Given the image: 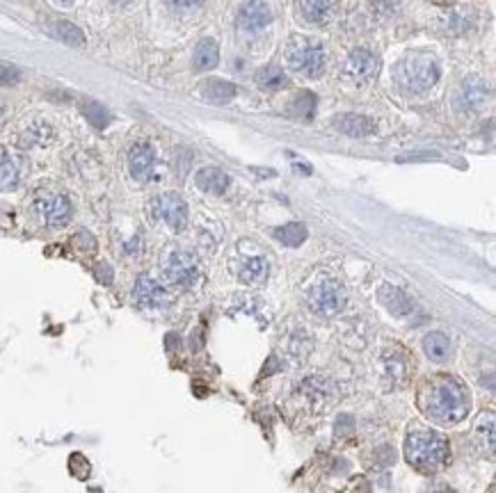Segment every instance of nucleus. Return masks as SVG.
I'll return each instance as SVG.
<instances>
[{
	"label": "nucleus",
	"instance_id": "nucleus-1",
	"mask_svg": "<svg viewBox=\"0 0 496 493\" xmlns=\"http://www.w3.org/2000/svg\"><path fill=\"white\" fill-rule=\"evenodd\" d=\"M419 406L433 423L453 427L469 416L471 397L466 386L451 375H435L423 382L419 393Z\"/></svg>",
	"mask_w": 496,
	"mask_h": 493
},
{
	"label": "nucleus",
	"instance_id": "nucleus-2",
	"mask_svg": "<svg viewBox=\"0 0 496 493\" xmlns=\"http://www.w3.org/2000/svg\"><path fill=\"white\" fill-rule=\"evenodd\" d=\"M405 459L419 473H437L451 459L448 439L433 430L412 432L405 439Z\"/></svg>",
	"mask_w": 496,
	"mask_h": 493
},
{
	"label": "nucleus",
	"instance_id": "nucleus-3",
	"mask_svg": "<svg viewBox=\"0 0 496 493\" xmlns=\"http://www.w3.org/2000/svg\"><path fill=\"white\" fill-rule=\"evenodd\" d=\"M440 62L430 53H409L396 69L398 85L412 94H423V91L433 89L440 80Z\"/></svg>",
	"mask_w": 496,
	"mask_h": 493
},
{
	"label": "nucleus",
	"instance_id": "nucleus-4",
	"mask_svg": "<svg viewBox=\"0 0 496 493\" xmlns=\"http://www.w3.org/2000/svg\"><path fill=\"white\" fill-rule=\"evenodd\" d=\"M289 67L307 78H320L325 74V48L320 41L309 37H293L286 48Z\"/></svg>",
	"mask_w": 496,
	"mask_h": 493
},
{
	"label": "nucleus",
	"instance_id": "nucleus-5",
	"mask_svg": "<svg viewBox=\"0 0 496 493\" xmlns=\"http://www.w3.org/2000/svg\"><path fill=\"white\" fill-rule=\"evenodd\" d=\"M348 295L346 288L336 281V278H320L318 283L311 285V290L307 292V306L309 311L316 313L320 318H334L346 309Z\"/></svg>",
	"mask_w": 496,
	"mask_h": 493
},
{
	"label": "nucleus",
	"instance_id": "nucleus-6",
	"mask_svg": "<svg viewBox=\"0 0 496 493\" xmlns=\"http://www.w3.org/2000/svg\"><path fill=\"white\" fill-rule=\"evenodd\" d=\"M163 274L169 283L174 285H195L199 278V263L192 254L183 249H169L163 256Z\"/></svg>",
	"mask_w": 496,
	"mask_h": 493
},
{
	"label": "nucleus",
	"instance_id": "nucleus-7",
	"mask_svg": "<svg viewBox=\"0 0 496 493\" xmlns=\"http://www.w3.org/2000/svg\"><path fill=\"white\" fill-rule=\"evenodd\" d=\"M34 212H37V217L44 226L60 228L64 224H69L71 215H74V208H71V201L64 195L41 192V195H37V199H34Z\"/></svg>",
	"mask_w": 496,
	"mask_h": 493
},
{
	"label": "nucleus",
	"instance_id": "nucleus-8",
	"mask_svg": "<svg viewBox=\"0 0 496 493\" xmlns=\"http://www.w3.org/2000/svg\"><path fill=\"white\" fill-rule=\"evenodd\" d=\"M151 215L154 219L167 224L172 231H183L188 224V206L176 192H165L151 201Z\"/></svg>",
	"mask_w": 496,
	"mask_h": 493
},
{
	"label": "nucleus",
	"instance_id": "nucleus-9",
	"mask_svg": "<svg viewBox=\"0 0 496 493\" xmlns=\"http://www.w3.org/2000/svg\"><path fill=\"white\" fill-rule=\"evenodd\" d=\"M487 98H490V87H487V83L480 76L469 74L462 83H459L453 103H455L457 112L473 114V112H480L485 108Z\"/></svg>",
	"mask_w": 496,
	"mask_h": 493
},
{
	"label": "nucleus",
	"instance_id": "nucleus-10",
	"mask_svg": "<svg viewBox=\"0 0 496 493\" xmlns=\"http://www.w3.org/2000/svg\"><path fill=\"white\" fill-rule=\"evenodd\" d=\"M133 299H135V304H138L140 309H147V311L165 309V306L169 304L167 290H165L163 285L156 281V278H151L147 274L138 276V281H135Z\"/></svg>",
	"mask_w": 496,
	"mask_h": 493
},
{
	"label": "nucleus",
	"instance_id": "nucleus-11",
	"mask_svg": "<svg viewBox=\"0 0 496 493\" xmlns=\"http://www.w3.org/2000/svg\"><path fill=\"white\" fill-rule=\"evenodd\" d=\"M156 164H158V155L156 149L149 144V142H138V144L131 146V153H128V171L135 181L147 183L154 178L156 174Z\"/></svg>",
	"mask_w": 496,
	"mask_h": 493
},
{
	"label": "nucleus",
	"instance_id": "nucleus-12",
	"mask_svg": "<svg viewBox=\"0 0 496 493\" xmlns=\"http://www.w3.org/2000/svg\"><path fill=\"white\" fill-rule=\"evenodd\" d=\"M272 12L263 0H247L238 10V30L247 34H258L270 25Z\"/></svg>",
	"mask_w": 496,
	"mask_h": 493
},
{
	"label": "nucleus",
	"instance_id": "nucleus-13",
	"mask_svg": "<svg viewBox=\"0 0 496 493\" xmlns=\"http://www.w3.org/2000/svg\"><path fill=\"white\" fill-rule=\"evenodd\" d=\"M378 67H380V60L375 53L366 51V48H357V51H352L348 55L346 64H343V71H346V76L352 78V80L364 83V80H371V78L378 74Z\"/></svg>",
	"mask_w": 496,
	"mask_h": 493
},
{
	"label": "nucleus",
	"instance_id": "nucleus-14",
	"mask_svg": "<svg viewBox=\"0 0 496 493\" xmlns=\"http://www.w3.org/2000/svg\"><path fill=\"white\" fill-rule=\"evenodd\" d=\"M300 402H304V409H311L316 413L325 411L329 406V386L320 377H309L298 386Z\"/></svg>",
	"mask_w": 496,
	"mask_h": 493
},
{
	"label": "nucleus",
	"instance_id": "nucleus-15",
	"mask_svg": "<svg viewBox=\"0 0 496 493\" xmlns=\"http://www.w3.org/2000/svg\"><path fill=\"white\" fill-rule=\"evenodd\" d=\"M334 128H339L341 133L350 135V138H369V135L375 133V121L364 117V114H339L334 117Z\"/></svg>",
	"mask_w": 496,
	"mask_h": 493
},
{
	"label": "nucleus",
	"instance_id": "nucleus-16",
	"mask_svg": "<svg viewBox=\"0 0 496 493\" xmlns=\"http://www.w3.org/2000/svg\"><path fill=\"white\" fill-rule=\"evenodd\" d=\"M378 299H380V304H382L386 311L393 313V316H398V318L409 316L412 309H414L412 299H409L400 288H396V285H382L380 292H378Z\"/></svg>",
	"mask_w": 496,
	"mask_h": 493
},
{
	"label": "nucleus",
	"instance_id": "nucleus-17",
	"mask_svg": "<svg viewBox=\"0 0 496 493\" xmlns=\"http://www.w3.org/2000/svg\"><path fill=\"white\" fill-rule=\"evenodd\" d=\"M21 181V160L10 149L0 146V192H10Z\"/></svg>",
	"mask_w": 496,
	"mask_h": 493
},
{
	"label": "nucleus",
	"instance_id": "nucleus-18",
	"mask_svg": "<svg viewBox=\"0 0 496 493\" xmlns=\"http://www.w3.org/2000/svg\"><path fill=\"white\" fill-rule=\"evenodd\" d=\"M195 183L199 190H204L206 195L213 197H222L229 190V176L218 167H204L197 171Z\"/></svg>",
	"mask_w": 496,
	"mask_h": 493
},
{
	"label": "nucleus",
	"instance_id": "nucleus-19",
	"mask_svg": "<svg viewBox=\"0 0 496 493\" xmlns=\"http://www.w3.org/2000/svg\"><path fill=\"white\" fill-rule=\"evenodd\" d=\"M407 354L400 347H391L384 352V375L393 382V386H400L407 380Z\"/></svg>",
	"mask_w": 496,
	"mask_h": 493
},
{
	"label": "nucleus",
	"instance_id": "nucleus-20",
	"mask_svg": "<svg viewBox=\"0 0 496 493\" xmlns=\"http://www.w3.org/2000/svg\"><path fill=\"white\" fill-rule=\"evenodd\" d=\"M236 85L229 80H222V78H208V80L201 83V94L204 98H208L211 103L225 105L236 96Z\"/></svg>",
	"mask_w": 496,
	"mask_h": 493
},
{
	"label": "nucleus",
	"instance_id": "nucleus-21",
	"mask_svg": "<svg viewBox=\"0 0 496 493\" xmlns=\"http://www.w3.org/2000/svg\"><path fill=\"white\" fill-rule=\"evenodd\" d=\"M270 272V263L263 259V256H251V259L242 261V265L238 270V276L242 283L247 285H258L268 278Z\"/></svg>",
	"mask_w": 496,
	"mask_h": 493
},
{
	"label": "nucleus",
	"instance_id": "nucleus-22",
	"mask_svg": "<svg viewBox=\"0 0 496 493\" xmlns=\"http://www.w3.org/2000/svg\"><path fill=\"white\" fill-rule=\"evenodd\" d=\"M423 352L428 354V359H433L435 363H444L451 359V340L446 333L442 331H430L423 338Z\"/></svg>",
	"mask_w": 496,
	"mask_h": 493
},
{
	"label": "nucleus",
	"instance_id": "nucleus-23",
	"mask_svg": "<svg viewBox=\"0 0 496 493\" xmlns=\"http://www.w3.org/2000/svg\"><path fill=\"white\" fill-rule=\"evenodd\" d=\"M298 10H300V17L304 19L307 23L320 25L329 19L332 0H298Z\"/></svg>",
	"mask_w": 496,
	"mask_h": 493
},
{
	"label": "nucleus",
	"instance_id": "nucleus-24",
	"mask_svg": "<svg viewBox=\"0 0 496 493\" xmlns=\"http://www.w3.org/2000/svg\"><path fill=\"white\" fill-rule=\"evenodd\" d=\"M192 62H195V69L197 71H211L218 67L220 62V48L215 44L213 39H201L197 48H195V55H192Z\"/></svg>",
	"mask_w": 496,
	"mask_h": 493
},
{
	"label": "nucleus",
	"instance_id": "nucleus-25",
	"mask_svg": "<svg viewBox=\"0 0 496 493\" xmlns=\"http://www.w3.org/2000/svg\"><path fill=\"white\" fill-rule=\"evenodd\" d=\"M254 80L258 87L268 89V91H279V89L289 87V76H286L284 69H279V67H261L256 71Z\"/></svg>",
	"mask_w": 496,
	"mask_h": 493
},
{
	"label": "nucleus",
	"instance_id": "nucleus-26",
	"mask_svg": "<svg viewBox=\"0 0 496 493\" xmlns=\"http://www.w3.org/2000/svg\"><path fill=\"white\" fill-rule=\"evenodd\" d=\"M50 32H53L55 39L64 41L67 46H85V34L78 25L69 23V21H55L50 25Z\"/></svg>",
	"mask_w": 496,
	"mask_h": 493
},
{
	"label": "nucleus",
	"instance_id": "nucleus-27",
	"mask_svg": "<svg viewBox=\"0 0 496 493\" xmlns=\"http://www.w3.org/2000/svg\"><path fill=\"white\" fill-rule=\"evenodd\" d=\"M272 235H275V238L286 247H300L302 242L307 240V228L302 224H298V221H289V224L275 228V233Z\"/></svg>",
	"mask_w": 496,
	"mask_h": 493
},
{
	"label": "nucleus",
	"instance_id": "nucleus-28",
	"mask_svg": "<svg viewBox=\"0 0 496 493\" xmlns=\"http://www.w3.org/2000/svg\"><path fill=\"white\" fill-rule=\"evenodd\" d=\"M309 352H311V338H309L307 329H298L296 333H293L291 338V345H289V354L296 356V361H304Z\"/></svg>",
	"mask_w": 496,
	"mask_h": 493
},
{
	"label": "nucleus",
	"instance_id": "nucleus-29",
	"mask_svg": "<svg viewBox=\"0 0 496 493\" xmlns=\"http://www.w3.org/2000/svg\"><path fill=\"white\" fill-rule=\"evenodd\" d=\"M83 112H85V117L90 119V124H94L96 128H105L110 124V112L105 110V105H101L96 101H85Z\"/></svg>",
	"mask_w": 496,
	"mask_h": 493
},
{
	"label": "nucleus",
	"instance_id": "nucleus-30",
	"mask_svg": "<svg viewBox=\"0 0 496 493\" xmlns=\"http://www.w3.org/2000/svg\"><path fill=\"white\" fill-rule=\"evenodd\" d=\"M69 470H71V475H74L76 480H87L90 473H92V466H90L87 457L81 454V452H74L69 457Z\"/></svg>",
	"mask_w": 496,
	"mask_h": 493
},
{
	"label": "nucleus",
	"instance_id": "nucleus-31",
	"mask_svg": "<svg viewBox=\"0 0 496 493\" xmlns=\"http://www.w3.org/2000/svg\"><path fill=\"white\" fill-rule=\"evenodd\" d=\"M296 110L300 117H304V119H311L313 117V112H316V96L311 94V91H302V94L296 98Z\"/></svg>",
	"mask_w": 496,
	"mask_h": 493
},
{
	"label": "nucleus",
	"instance_id": "nucleus-32",
	"mask_svg": "<svg viewBox=\"0 0 496 493\" xmlns=\"http://www.w3.org/2000/svg\"><path fill=\"white\" fill-rule=\"evenodd\" d=\"M74 247L81 254H94L96 252V240L90 231H78L74 235Z\"/></svg>",
	"mask_w": 496,
	"mask_h": 493
},
{
	"label": "nucleus",
	"instance_id": "nucleus-33",
	"mask_svg": "<svg viewBox=\"0 0 496 493\" xmlns=\"http://www.w3.org/2000/svg\"><path fill=\"white\" fill-rule=\"evenodd\" d=\"M21 80V71L12 64H0V87H14Z\"/></svg>",
	"mask_w": 496,
	"mask_h": 493
},
{
	"label": "nucleus",
	"instance_id": "nucleus-34",
	"mask_svg": "<svg viewBox=\"0 0 496 493\" xmlns=\"http://www.w3.org/2000/svg\"><path fill=\"white\" fill-rule=\"evenodd\" d=\"M94 274L101 283H112V267L107 265V263H99L94 267Z\"/></svg>",
	"mask_w": 496,
	"mask_h": 493
},
{
	"label": "nucleus",
	"instance_id": "nucleus-35",
	"mask_svg": "<svg viewBox=\"0 0 496 493\" xmlns=\"http://www.w3.org/2000/svg\"><path fill=\"white\" fill-rule=\"evenodd\" d=\"M201 0H169V5L174 7V10L178 12H188V10H195V7H199Z\"/></svg>",
	"mask_w": 496,
	"mask_h": 493
},
{
	"label": "nucleus",
	"instance_id": "nucleus-36",
	"mask_svg": "<svg viewBox=\"0 0 496 493\" xmlns=\"http://www.w3.org/2000/svg\"><path fill=\"white\" fill-rule=\"evenodd\" d=\"M57 3H60V5H71L74 0H57Z\"/></svg>",
	"mask_w": 496,
	"mask_h": 493
},
{
	"label": "nucleus",
	"instance_id": "nucleus-37",
	"mask_svg": "<svg viewBox=\"0 0 496 493\" xmlns=\"http://www.w3.org/2000/svg\"><path fill=\"white\" fill-rule=\"evenodd\" d=\"M3 112H5V108H3V103H0V119H3Z\"/></svg>",
	"mask_w": 496,
	"mask_h": 493
},
{
	"label": "nucleus",
	"instance_id": "nucleus-38",
	"mask_svg": "<svg viewBox=\"0 0 496 493\" xmlns=\"http://www.w3.org/2000/svg\"><path fill=\"white\" fill-rule=\"evenodd\" d=\"M112 3H126V0H112Z\"/></svg>",
	"mask_w": 496,
	"mask_h": 493
}]
</instances>
